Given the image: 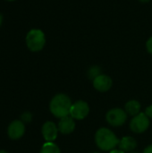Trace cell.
<instances>
[{
	"label": "cell",
	"mask_w": 152,
	"mask_h": 153,
	"mask_svg": "<svg viewBox=\"0 0 152 153\" xmlns=\"http://www.w3.org/2000/svg\"><path fill=\"white\" fill-rule=\"evenodd\" d=\"M58 131L63 134H70L75 129V121L71 116L60 118L58 123Z\"/></svg>",
	"instance_id": "30bf717a"
},
{
	"label": "cell",
	"mask_w": 152,
	"mask_h": 153,
	"mask_svg": "<svg viewBox=\"0 0 152 153\" xmlns=\"http://www.w3.org/2000/svg\"><path fill=\"white\" fill-rule=\"evenodd\" d=\"M93 153H99V152H93Z\"/></svg>",
	"instance_id": "d4e9b609"
},
{
	"label": "cell",
	"mask_w": 152,
	"mask_h": 153,
	"mask_svg": "<svg viewBox=\"0 0 152 153\" xmlns=\"http://www.w3.org/2000/svg\"><path fill=\"white\" fill-rule=\"evenodd\" d=\"M93 87L100 92H106L109 91L113 85L112 79L107 74H100L93 81Z\"/></svg>",
	"instance_id": "9c48e42d"
},
{
	"label": "cell",
	"mask_w": 152,
	"mask_h": 153,
	"mask_svg": "<svg viewBox=\"0 0 152 153\" xmlns=\"http://www.w3.org/2000/svg\"><path fill=\"white\" fill-rule=\"evenodd\" d=\"M72 105L73 103L67 95L64 93H59L54 96L51 100L49 103V110L54 117L60 119L65 117L70 116Z\"/></svg>",
	"instance_id": "7a4b0ae2"
},
{
	"label": "cell",
	"mask_w": 152,
	"mask_h": 153,
	"mask_svg": "<svg viewBox=\"0 0 152 153\" xmlns=\"http://www.w3.org/2000/svg\"><path fill=\"white\" fill-rule=\"evenodd\" d=\"M7 1H11L12 2V1H15V0H7Z\"/></svg>",
	"instance_id": "cb8c5ba5"
},
{
	"label": "cell",
	"mask_w": 152,
	"mask_h": 153,
	"mask_svg": "<svg viewBox=\"0 0 152 153\" xmlns=\"http://www.w3.org/2000/svg\"><path fill=\"white\" fill-rule=\"evenodd\" d=\"M137 147L136 140L132 136H125L119 141L118 149L124 152H132Z\"/></svg>",
	"instance_id": "8fae6325"
},
{
	"label": "cell",
	"mask_w": 152,
	"mask_h": 153,
	"mask_svg": "<svg viewBox=\"0 0 152 153\" xmlns=\"http://www.w3.org/2000/svg\"><path fill=\"white\" fill-rule=\"evenodd\" d=\"M22 119L24 122L28 123V122H30V121L31 120V115H30L29 112H26V113H24V114L22 115Z\"/></svg>",
	"instance_id": "2e32d148"
},
{
	"label": "cell",
	"mask_w": 152,
	"mask_h": 153,
	"mask_svg": "<svg viewBox=\"0 0 152 153\" xmlns=\"http://www.w3.org/2000/svg\"><path fill=\"white\" fill-rule=\"evenodd\" d=\"M0 153H8L7 152H5V151H0Z\"/></svg>",
	"instance_id": "7402d4cb"
},
{
	"label": "cell",
	"mask_w": 152,
	"mask_h": 153,
	"mask_svg": "<svg viewBox=\"0 0 152 153\" xmlns=\"http://www.w3.org/2000/svg\"><path fill=\"white\" fill-rule=\"evenodd\" d=\"M90 113V107L86 101L78 100L72 105L70 116L75 120L84 119Z\"/></svg>",
	"instance_id": "8992f818"
},
{
	"label": "cell",
	"mask_w": 152,
	"mask_h": 153,
	"mask_svg": "<svg viewBox=\"0 0 152 153\" xmlns=\"http://www.w3.org/2000/svg\"><path fill=\"white\" fill-rule=\"evenodd\" d=\"M125 110L127 113V115H130L132 117H135L138 114L141 113V104L137 100H129L125 107Z\"/></svg>",
	"instance_id": "7c38bea8"
},
{
	"label": "cell",
	"mask_w": 152,
	"mask_h": 153,
	"mask_svg": "<svg viewBox=\"0 0 152 153\" xmlns=\"http://www.w3.org/2000/svg\"><path fill=\"white\" fill-rule=\"evenodd\" d=\"M100 74H102V71L101 68L98 65H93L88 70V76L92 81L96 79L98 76H99Z\"/></svg>",
	"instance_id": "5bb4252c"
},
{
	"label": "cell",
	"mask_w": 152,
	"mask_h": 153,
	"mask_svg": "<svg viewBox=\"0 0 152 153\" xmlns=\"http://www.w3.org/2000/svg\"><path fill=\"white\" fill-rule=\"evenodd\" d=\"M58 127L57 126L51 121L46 122L41 128V133L44 139L47 142H54L58 134Z\"/></svg>",
	"instance_id": "ba28073f"
},
{
	"label": "cell",
	"mask_w": 152,
	"mask_h": 153,
	"mask_svg": "<svg viewBox=\"0 0 152 153\" xmlns=\"http://www.w3.org/2000/svg\"><path fill=\"white\" fill-rule=\"evenodd\" d=\"M145 114H146V116H147L150 119H152V105H151V106H149V107L146 108V109H145Z\"/></svg>",
	"instance_id": "e0dca14e"
},
{
	"label": "cell",
	"mask_w": 152,
	"mask_h": 153,
	"mask_svg": "<svg viewBox=\"0 0 152 153\" xmlns=\"http://www.w3.org/2000/svg\"><path fill=\"white\" fill-rule=\"evenodd\" d=\"M127 116L128 115L125 112V110H123L119 108H116L108 111L106 115V120L110 126L119 127L126 122Z\"/></svg>",
	"instance_id": "277c9868"
},
{
	"label": "cell",
	"mask_w": 152,
	"mask_h": 153,
	"mask_svg": "<svg viewBox=\"0 0 152 153\" xmlns=\"http://www.w3.org/2000/svg\"><path fill=\"white\" fill-rule=\"evenodd\" d=\"M26 45L32 52L41 51L46 45L45 33L39 29H32L26 35Z\"/></svg>",
	"instance_id": "3957f363"
},
{
	"label": "cell",
	"mask_w": 152,
	"mask_h": 153,
	"mask_svg": "<svg viewBox=\"0 0 152 153\" xmlns=\"http://www.w3.org/2000/svg\"><path fill=\"white\" fill-rule=\"evenodd\" d=\"M142 153H152V144L147 146V147L144 149V151H143V152Z\"/></svg>",
	"instance_id": "ac0fdd59"
},
{
	"label": "cell",
	"mask_w": 152,
	"mask_h": 153,
	"mask_svg": "<svg viewBox=\"0 0 152 153\" xmlns=\"http://www.w3.org/2000/svg\"><path fill=\"white\" fill-rule=\"evenodd\" d=\"M25 133V125L21 120L13 121L7 129V134L10 139L12 140H19L23 136Z\"/></svg>",
	"instance_id": "52a82bcc"
},
{
	"label": "cell",
	"mask_w": 152,
	"mask_h": 153,
	"mask_svg": "<svg viewBox=\"0 0 152 153\" xmlns=\"http://www.w3.org/2000/svg\"><path fill=\"white\" fill-rule=\"evenodd\" d=\"M39 153H61L59 147L53 142H47L43 144Z\"/></svg>",
	"instance_id": "4fadbf2b"
},
{
	"label": "cell",
	"mask_w": 152,
	"mask_h": 153,
	"mask_svg": "<svg viewBox=\"0 0 152 153\" xmlns=\"http://www.w3.org/2000/svg\"><path fill=\"white\" fill-rule=\"evenodd\" d=\"M140 2H142V3H149L151 0H139Z\"/></svg>",
	"instance_id": "44dd1931"
},
{
	"label": "cell",
	"mask_w": 152,
	"mask_h": 153,
	"mask_svg": "<svg viewBox=\"0 0 152 153\" xmlns=\"http://www.w3.org/2000/svg\"><path fill=\"white\" fill-rule=\"evenodd\" d=\"M146 48H147V51L151 55H152V36L149 38V39L146 42Z\"/></svg>",
	"instance_id": "9a60e30c"
},
{
	"label": "cell",
	"mask_w": 152,
	"mask_h": 153,
	"mask_svg": "<svg viewBox=\"0 0 152 153\" xmlns=\"http://www.w3.org/2000/svg\"><path fill=\"white\" fill-rule=\"evenodd\" d=\"M150 126V118L145 113H140L133 117L130 122V129L134 134H142Z\"/></svg>",
	"instance_id": "5b68a950"
},
{
	"label": "cell",
	"mask_w": 152,
	"mask_h": 153,
	"mask_svg": "<svg viewBox=\"0 0 152 153\" xmlns=\"http://www.w3.org/2000/svg\"><path fill=\"white\" fill-rule=\"evenodd\" d=\"M2 23H3V15L0 13V27H1Z\"/></svg>",
	"instance_id": "ffe728a7"
},
{
	"label": "cell",
	"mask_w": 152,
	"mask_h": 153,
	"mask_svg": "<svg viewBox=\"0 0 152 153\" xmlns=\"http://www.w3.org/2000/svg\"><path fill=\"white\" fill-rule=\"evenodd\" d=\"M119 139L108 128H99L95 134V143L99 149L103 152H111L119 144Z\"/></svg>",
	"instance_id": "6da1fadb"
},
{
	"label": "cell",
	"mask_w": 152,
	"mask_h": 153,
	"mask_svg": "<svg viewBox=\"0 0 152 153\" xmlns=\"http://www.w3.org/2000/svg\"><path fill=\"white\" fill-rule=\"evenodd\" d=\"M129 153H139V152H129Z\"/></svg>",
	"instance_id": "603a6c76"
},
{
	"label": "cell",
	"mask_w": 152,
	"mask_h": 153,
	"mask_svg": "<svg viewBox=\"0 0 152 153\" xmlns=\"http://www.w3.org/2000/svg\"><path fill=\"white\" fill-rule=\"evenodd\" d=\"M109 153H125V152H124L123 151H121V150H116V149H115V150H113V151H111Z\"/></svg>",
	"instance_id": "d6986e66"
}]
</instances>
